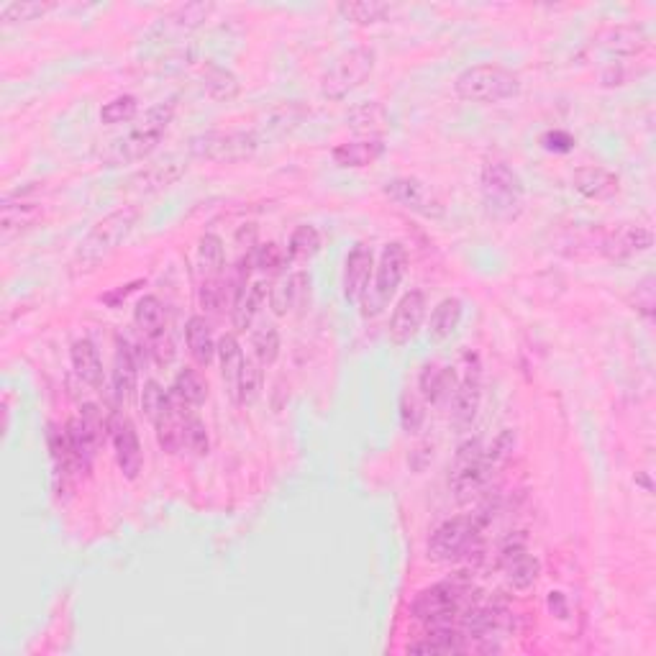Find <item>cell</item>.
<instances>
[{"label":"cell","instance_id":"obj_44","mask_svg":"<svg viewBox=\"0 0 656 656\" xmlns=\"http://www.w3.org/2000/svg\"><path fill=\"white\" fill-rule=\"evenodd\" d=\"M262 393V364L257 359H246L239 385V405H254Z\"/></svg>","mask_w":656,"mask_h":656},{"label":"cell","instance_id":"obj_24","mask_svg":"<svg viewBox=\"0 0 656 656\" xmlns=\"http://www.w3.org/2000/svg\"><path fill=\"white\" fill-rule=\"evenodd\" d=\"M308 287H311V277H308V272H290V275H282L270 290L272 313H275V316H287L290 311H295V308L303 303Z\"/></svg>","mask_w":656,"mask_h":656},{"label":"cell","instance_id":"obj_40","mask_svg":"<svg viewBox=\"0 0 656 656\" xmlns=\"http://www.w3.org/2000/svg\"><path fill=\"white\" fill-rule=\"evenodd\" d=\"M252 349L254 359H257L262 367H270V364L277 362V357H280V334H277V328L272 326V323H264V326H259L257 331H254Z\"/></svg>","mask_w":656,"mask_h":656},{"label":"cell","instance_id":"obj_43","mask_svg":"<svg viewBox=\"0 0 656 656\" xmlns=\"http://www.w3.org/2000/svg\"><path fill=\"white\" fill-rule=\"evenodd\" d=\"M136 113H139V100L134 95H118L100 108V121L106 126H116V123L134 121Z\"/></svg>","mask_w":656,"mask_h":656},{"label":"cell","instance_id":"obj_35","mask_svg":"<svg viewBox=\"0 0 656 656\" xmlns=\"http://www.w3.org/2000/svg\"><path fill=\"white\" fill-rule=\"evenodd\" d=\"M223 264H226V249H223L221 236L203 234L198 244V270L203 280L221 277Z\"/></svg>","mask_w":656,"mask_h":656},{"label":"cell","instance_id":"obj_16","mask_svg":"<svg viewBox=\"0 0 656 656\" xmlns=\"http://www.w3.org/2000/svg\"><path fill=\"white\" fill-rule=\"evenodd\" d=\"M426 308L428 300L421 290H410L400 298V303L395 305L393 318H390V341H393V346H405L410 344V339H416L423 321H426Z\"/></svg>","mask_w":656,"mask_h":656},{"label":"cell","instance_id":"obj_45","mask_svg":"<svg viewBox=\"0 0 656 656\" xmlns=\"http://www.w3.org/2000/svg\"><path fill=\"white\" fill-rule=\"evenodd\" d=\"M182 441H185V451H190L195 457H205L208 449H211L208 428H205V423L200 421L195 413H188V418H185V434H182Z\"/></svg>","mask_w":656,"mask_h":656},{"label":"cell","instance_id":"obj_14","mask_svg":"<svg viewBox=\"0 0 656 656\" xmlns=\"http://www.w3.org/2000/svg\"><path fill=\"white\" fill-rule=\"evenodd\" d=\"M111 441L113 449H116V462L121 475L129 482H134L144 469V451H141L139 434H136V426L131 423V418L126 413H113L111 418Z\"/></svg>","mask_w":656,"mask_h":656},{"label":"cell","instance_id":"obj_29","mask_svg":"<svg viewBox=\"0 0 656 656\" xmlns=\"http://www.w3.org/2000/svg\"><path fill=\"white\" fill-rule=\"evenodd\" d=\"M421 398L431 405H439L444 400H451L454 387H457V375L451 367H441V364H426L421 372Z\"/></svg>","mask_w":656,"mask_h":656},{"label":"cell","instance_id":"obj_33","mask_svg":"<svg viewBox=\"0 0 656 656\" xmlns=\"http://www.w3.org/2000/svg\"><path fill=\"white\" fill-rule=\"evenodd\" d=\"M170 395L180 408L195 410L205 403V398H208V387H205L203 377H200L195 369L185 367L180 369L175 375V380H172Z\"/></svg>","mask_w":656,"mask_h":656},{"label":"cell","instance_id":"obj_34","mask_svg":"<svg viewBox=\"0 0 656 656\" xmlns=\"http://www.w3.org/2000/svg\"><path fill=\"white\" fill-rule=\"evenodd\" d=\"M464 316V303L459 298H444L431 313V321H428V336L431 341H446L454 331L459 328Z\"/></svg>","mask_w":656,"mask_h":656},{"label":"cell","instance_id":"obj_4","mask_svg":"<svg viewBox=\"0 0 656 656\" xmlns=\"http://www.w3.org/2000/svg\"><path fill=\"white\" fill-rule=\"evenodd\" d=\"M172 118H175V103L172 100L157 103V106H152L144 113V118H139V123L129 134L113 141L111 147L106 149V154H103V159L108 164H126L144 159L157 149L162 136L170 129Z\"/></svg>","mask_w":656,"mask_h":656},{"label":"cell","instance_id":"obj_36","mask_svg":"<svg viewBox=\"0 0 656 656\" xmlns=\"http://www.w3.org/2000/svg\"><path fill=\"white\" fill-rule=\"evenodd\" d=\"M134 323L144 331V336H157L164 331V323H167V316H164V305L157 295H144V298L136 303L134 308Z\"/></svg>","mask_w":656,"mask_h":656},{"label":"cell","instance_id":"obj_6","mask_svg":"<svg viewBox=\"0 0 656 656\" xmlns=\"http://www.w3.org/2000/svg\"><path fill=\"white\" fill-rule=\"evenodd\" d=\"M405 270H408V252L400 241H393L382 249L380 264H377V275L372 285H367L362 295V316L377 318L385 311L393 295L398 293L400 282H403Z\"/></svg>","mask_w":656,"mask_h":656},{"label":"cell","instance_id":"obj_8","mask_svg":"<svg viewBox=\"0 0 656 656\" xmlns=\"http://www.w3.org/2000/svg\"><path fill=\"white\" fill-rule=\"evenodd\" d=\"M262 139L257 131H205L188 141V154L195 159H211V162L236 164L252 157Z\"/></svg>","mask_w":656,"mask_h":656},{"label":"cell","instance_id":"obj_28","mask_svg":"<svg viewBox=\"0 0 656 656\" xmlns=\"http://www.w3.org/2000/svg\"><path fill=\"white\" fill-rule=\"evenodd\" d=\"M264 298H267V285H264V282H249V285H244L236 290L234 311H231L236 334H244V331L252 328V323H254V318H257L259 308H262Z\"/></svg>","mask_w":656,"mask_h":656},{"label":"cell","instance_id":"obj_41","mask_svg":"<svg viewBox=\"0 0 656 656\" xmlns=\"http://www.w3.org/2000/svg\"><path fill=\"white\" fill-rule=\"evenodd\" d=\"M311 113V108H305L303 103L293 100V103H282L267 118V129L275 131V134H290L293 129H298L300 123L305 121V116Z\"/></svg>","mask_w":656,"mask_h":656},{"label":"cell","instance_id":"obj_20","mask_svg":"<svg viewBox=\"0 0 656 656\" xmlns=\"http://www.w3.org/2000/svg\"><path fill=\"white\" fill-rule=\"evenodd\" d=\"M572 185L574 190L587 200H608L621 190V180H618V175L605 170V167H598V164H590V167L574 170Z\"/></svg>","mask_w":656,"mask_h":656},{"label":"cell","instance_id":"obj_13","mask_svg":"<svg viewBox=\"0 0 656 656\" xmlns=\"http://www.w3.org/2000/svg\"><path fill=\"white\" fill-rule=\"evenodd\" d=\"M451 423L457 428L459 434L469 431L477 418V410L482 403V375L480 364L475 357H467V367H464L462 380H457L454 395H451Z\"/></svg>","mask_w":656,"mask_h":656},{"label":"cell","instance_id":"obj_3","mask_svg":"<svg viewBox=\"0 0 656 656\" xmlns=\"http://www.w3.org/2000/svg\"><path fill=\"white\" fill-rule=\"evenodd\" d=\"M472 585L467 580H446L428 587L413 600V618L426 631L436 628H457L462 610L472 603Z\"/></svg>","mask_w":656,"mask_h":656},{"label":"cell","instance_id":"obj_52","mask_svg":"<svg viewBox=\"0 0 656 656\" xmlns=\"http://www.w3.org/2000/svg\"><path fill=\"white\" fill-rule=\"evenodd\" d=\"M141 282H131V285H126L123 287V290H116V293H106L103 295V303H108V305H113V308H116L118 305V300H126V295H131L136 290V287H139Z\"/></svg>","mask_w":656,"mask_h":656},{"label":"cell","instance_id":"obj_18","mask_svg":"<svg viewBox=\"0 0 656 656\" xmlns=\"http://www.w3.org/2000/svg\"><path fill=\"white\" fill-rule=\"evenodd\" d=\"M654 246V234L646 226H618V229L608 231L600 244V252L613 262H623V259H633L636 254H646Z\"/></svg>","mask_w":656,"mask_h":656},{"label":"cell","instance_id":"obj_49","mask_svg":"<svg viewBox=\"0 0 656 656\" xmlns=\"http://www.w3.org/2000/svg\"><path fill=\"white\" fill-rule=\"evenodd\" d=\"M149 352H152L154 362H157L159 367H167V364L172 362V357H175V346H172L167 331H162V334L157 336H149Z\"/></svg>","mask_w":656,"mask_h":656},{"label":"cell","instance_id":"obj_11","mask_svg":"<svg viewBox=\"0 0 656 656\" xmlns=\"http://www.w3.org/2000/svg\"><path fill=\"white\" fill-rule=\"evenodd\" d=\"M213 11H216L213 3H188V6L172 8V11H167L154 21L152 29L147 31L144 44H159V47L162 44H172V47H180L185 36L200 29Z\"/></svg>","mask_w":656,"mask_h":656},{"label":"cell","instance_id":"obj_2","mask_svg":"<svg viewBox=\"0 0 656 656\" xmlns=\"http://www.w3.org/2000/svg\"><path fill=\"white\" fill-rule=\"evenodd\" d=\"M480 193L485 213L492 221L508 223L516 221L526 203V188L516 170H510L505 162H485L480 175Z\"/></svg>","mask_w":656,"mask_h":656},{"label":"cell","instance_id":"obj_10","mask_svg":"<svg viewBox=\"0 0 656 656\" xmlns=\"http://www.w3.org/2000/svg\"><path fill=\"white\" fill-rule=\"evenodd\" d=\"M492 467H495V459L490 457V451L482 446L480 439L464 441L457 449L454 467H451V490L457 492L459 500H472L490 480Z\"/></svg>","mask_w":656,"mask_h":656},{"label":"cell","instance_id":"obj_42","mask_svg":"<svg viewBox=\"0 0 656 656\" xmlns=\"http://www.w3.org/2000/svg\"><path fill=\"white\" fill-rule=\"evenodd\" d=\"M54 8V3H6L0 8V21L3 26L13 24H26V21H36L44 13H49Z\"/></svg>","mask_w":656,"mask_h":656},{"label":"cell","instance_id":"obj_39","mask_svg":"<svg viewBox=\"0 0 656 656\" xmlns=\"http://www.w3.org/2000/svg\"><path fill=\"white\" fill-rule=\"evenodd\" d=\"M321 252V234H318L316 226H298L290 236V244H287V257L290 262H308L316 254Z\"/></svg>","mask_w":656,"mask_h":656},{"label":"cell","instance_id":"obj_46","mask_svg":"<svg viewBox=\"0 0 656 656\" xmlns=\"http://www.w3.org/2000/svg\"><path fill=\"white\" fill-rule=\"evenodd\" d=\"M290 264V257H287V249H282L280 244H262L254 249V267L267 275H275V272H282Z\"/></svg>","mask_w":656,"mask_h":656},{"label":"cell","instance_id":"obj_32","mask_svg":"<svg viewBox=\"0 0 656 656\" xmlns=\"http://www.w3.org/2000/svg\"><path fill=\"white\" fill-rule=\"evenodd\" d=\"M385 141L377 139H359L352 141V144H339V147L331 152L334 162L339 167H352V170H359V167H369V164H375L377 159L385 154Z\"/></svg>","mask_w":656,"mask_h":656},{"label":"cell","instance_id":"obj_37","mask_svg":"<svg viewBox=\"0 0 656 656\" xmlns=\"http://www.w3.org/2000/svg\"><path fill=\"white\" fill-rule=\"evenodd\" d=\"M336 11L346 18V21H352V24L359 26H372L385 21L390 13H393V6L390 3H377V0H369V3H339Z\"/></svg>","mask_w":656,"mask_h":656},{"label":"cell","instance_id":"obj_22","mask_svg":"<svg viewBox=\"0 0 656 656\" xmlns=\"http://www.w3.org/2000/svg\"><path fill=\"white\" fill-rule=\"evenodd\" d=\"M600 47L615 57H636L649 47V31L641 24H618L605 29Z\"/></svg>","mask_w":656,"mask_h":656},{"label":"cell","instance_id":"obj_47","mask_svg":"<svg viewBox=\"0 0 656 656\" xmlns=\"http://www.w3.org/2000/svg\"><path fill=\"white\" fill-rule=\"evenodd\" d=\"M426 421V405L416 393H405L400 400V423L408 434H418Z\"/></svg>","mask_w":656,"mask_h":656},{"label":"cell","instance_id":"obj_1","mask_svg":"<svg viewBox=\"0 0 656 656\" xmlns=\"http://www.w3.org/2000/svg\"><path fill=\"white\" fill-rule=\"evenodd\" d=\"M141 218L139 205H123L118 211L108 213L106 218H100L93 229L85 234V239L77 246L72 267L75 272H90L95 270L100 262H106L123 241L129 239L131 231L136 229V223Z\"/></svg>","mask_w":656,"mask_h":656},{"label":"cell","instance_id":"obj_38","mask_svg":"<svg viewBox=\"0 0 656 656\" xmlns=\"http://www.w3.org/2000/svg\"><path fill=\"white\" fill-rule=\"evenodd\" d=\"M172 408H175L172 395L164 393V387L159 385L157 380H149L147 385H144V390H141V410H144V416L149 418V423L157 426Z\"/></svg>","mask_w":656,"mask_h":656},{"label":"cell","instance_id":"obj_51","mask_svg":"<svg viewBox=\"0 0 656 656\" xmlns=\"http://www.w3.org/2000/svg\"><path fill=\"white\" fill-rule=\"evenodd\" d=\"M544 147L551 149V152H569L574 147V139L564 131H551V134L544 136Z\"/></svg>","mask_w":656,"mask_h":656},{"label":"cell","instance_id":"obj_19","mask_svg":"<svg viewBox=\"0 0 656 656\" xmlns=\"http://www.w3.org/2000/svg\"><path fill=\"white\" fill-rule=\"evenodd\" d=\"M136 380H139V362H136L134 346L118 336L116 357H113V395L121 405H129L136 398Z\"/></svg>","mask_w":656,"mask_h":656},{"label":"cell","instance_id":"obj_5","mask_svg":"<svg viewBox=\"0 0 656 656\" xmlns=\"http://www.w3.org/2000/svg\"><path fill=\"white\" fill-rule=\"evenodd\" d=\"M454 90L469 103L495 106L521 93V77L503 65H475L459 72Z\"/></svg>","mask_w":656,"mask_h":656},{"label":"cell","instance_id":"obj_9","mask_svg":"<svg viewBox=\"0 0 656 656\" xmlns=\"http://www.w3.org/2000/svg\"><path fill=\"white\" fill-rule=\"evenodd\" d=\"M482 533V521L477 516H459L441 523L428 539V559L441 564L459 562L469 557Z\"/></svg>","mask_w":656,"mask_h":656},{"label":"cell","instance_id":"obj_17","mask_svg":"<svg viewBox=\"0 0 656 656\" xmlns=\"http://www.w3.org/2000/svg\"><path fill=\"white\" fill-rule=\"evenodd\" d=\"M41 218V205L36 200H26L18 195H6L0 205V241L8 244L16 236L26 234L34 229L36 221Z\"/></svg>","mask_w":656,"mask_h":656},{"label":"cell","instance_id":"obj_50","mask_svg":"<svg viewBox=\"0 0 656 656\" xmlns=\"http://www.w3.org/2000/svg\"><path fill=\"white\" fill-rule=\"evenodd\" d=\"M654 277H646L644 282H641L639 287H636V295H633V305H636V311L641 313V316L651 318L654 316Z\"/></svg>","mask_w":656,"mask_h":656},{"label":"cell","instance_id":"obj_26","mask_svg":"<svg viewBox=\"0 0 656 656\" xmlns=\"http://www.w3.org/2000/svg\"><path fill=\"white\" fill-rule=\"evenodd\" d=\"M185 172H188V162H182V159L175 157L162 159V162L152 164L147 170H141L139 175L131 180V188L139 190V193H157V190L175 185Z\"/></svg>","mask_w":656,"mask_h":656},{"label":"cell","instance_id":"obj_31","mask_svg":"<svg viewBox=\"0 0 656 656\" xmlns=\"http://www.w3.org/2000/svg\"><path fill=\"white\" fill-rule=\"evenodd\" d=\"M185 339H188L190 357L195 359L198 367H208V364L216 359L218 352V341L213 339L211 323L205 316H193L185 326Z\"/></svg>","mask_w":656,"mask_h":656},{"label":"cell","instance_id":"obj_21","mask_svg":"<svg viewBox=\"0 0 656 656\" xmlns=\"http://www.w3.org/2000/svg\"><path fill=\"white\" fill-rule=\"evenodd\" d=\"M218 364H221V377L223 385H226V395L231 398V403L239 405V385H241V372H244V352H241V344L236 339V334H223L218 339Z\"/></svg>","mask_w":656,"mask_h":656},{"label":"cell","instance_id":"obj_15","mask_svg":"<svg viewBox=\"0 0 656 656\" xmlns=\"http://www.w3.org/2000/svg\"><path fill=\"white\" fill-rule=\"evenodd\" d=\"M498 564L500 569H503L505 580L516 587V590H531V587L536 585V580H539V559L533 557L521 539L505 541L503 549H500Z\"/></svg>","mask_w":656,"mask_h":656},{"label":"cell","instance_id":"obj_12","mask_svg":"<svg viewBox=\"0 0 656 656\" xmlns=\"http://www.w3.org/2000/svg\"><path fill=\"white\" fill-rule=\"evenodd\" d=\"M382 193L393 200V203L403 205L405 211H413L423 218L444 216V203H441V198L428 188L426 182L418 180V177H395V180H387Z\"/></svg>","mask_w":656,"mask_h":656},{"label":"cell","instance_id":"obj_48","mask_svg":"<svg viewBox=\"0 0 656 656\" xmlns=\"http://www.w3.org/2000/svg\"><path fill=\"white\" fill-rule=\"evenodd\" d=\"M198 300L205 313L221 311L223 300H226V282H223V277H211V280L200 282Z\"/></svg>","mask_w":656,"mask_h":656},{"label":"cell","instance_id":"obj_27","mask_svg":"<svg viewBox=\"0 0 656 656\" xmlns=\"http://www.w3.org/2000/svg\"><path fill=\"white\" fill-rule=\"evenodd\" d=\"M200 88L216 103H229V100H234L241 93V82L229 67L218 65V62H208L200 70Z\"/></svg>","mask_w":656,"mask_h":656},{"label":"cell","instance_id":"obj_25","mask_svg":"<svg viewBox=\"0 0 656 656\" xmlns=\"http://www.w3.org/2000/svg\"><path fill=\"white\" fill-rule=\"evenodd\" d=\"M346 123L354 134L364 136V139H377L382 141V136L390 131V113L382 103L372 100V103H359L349 111Z\"/></svg>","mask_w":656,"mask_h":656},{"label":"cell","instance_id":"obj_30","mask_svg":"<svg viewBox=\"0 0 656 656\" xmlns=\"http://www.w3.org/2000/svg\"><path fill=\"white\" fill-rule=\"evenodd\" d=\"M72 369L82 382L93 390L103 385V362H100L98 346L90 339H77L70 349Z\"/></svg>","mask_w":656,"mask_h":656},{"label":"cell","instance_id":"obj_7","mask_svg":"<svg viewBox=\"0 0 656 656\" xmlns=\"http://www.w3.org/2000/svg\"><path fill=\"white\" fill-rule=\"evenodd\" d=\"M377 65L375 49L354 47L334 59V65L328 67L321 80V95L326 100H344L346 95L354 93L359 85H364Z\"/></svg>","mask_w":656,"mask_h":656},{"label":"cell","instance_id":"obj_23","mask_svg":"<svg viewBox=\"0 0 656 656\" xmlns=\"http://www.w3.org/2000/svg\"><path fill=\"white\" fill-rule=\"evenodd\" d=\"M372 262L375 254L367 244H357L346 257L344 267V295L349 303H359L369 285V272H372Z\"/></svg>","mask_w":656,"mask_h":656}]
</instances>
